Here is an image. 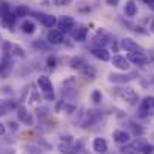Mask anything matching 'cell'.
<instances>
[{
  "label": "cell",
  "instance_id": "cell-1",
  "mask_svg": "<svg viewBox=\"0 0 154 154\" xmlns=\"http://www.w3.org/2000/svg\"><path fill=\"white\" fill-rule=\"evenodd\" d=\"M36 85L38 88L41 89L42 95H44V100L47 101H54L56 95H54V88H53V83L50 80V77L45 75V74H41L38 79H36Z\"/></svg>",
  "mask_w": 154,
  "mask_h": 154
},
{
  "label": "cell",
  "instance_id": "cell-2",
  "mask_svg": "<svg viewBox=\"0 0 154 154\" xmlns=\"http://www.w3.org/2000/svg\"><path fill=\"white\" fill-rule=\"evenodd\" d=\"M115 95L119 97V98H121L122 101H125L127 104H131V106L137 104V101H139V95H137V92H136L133 88H130V86H121V88H116Z\"/></svg>",
  "mask_w": 154,
  "mask_h": 154
},
{
  "label": "cell",
  "instance_id": "cell-3",
  "mask_svg": "<svg viewBox=\"0 0 154 154\" xmlns=\"http://www.w3.org/2000/svg\"><path fill=\"white\" fill-rule=\"evenodd\" d=\"M154 115V95H146L139 101L137 106V116L139 118H148Z\"/></svg>",
  "mask_w": 154,
  "mask_h": 154
},
{
  "label": "cell",
  "instance_id": "cell-4",
  "mask_svg": "<svg viewBox=\"0 0 154 154\" xmlns=\"http://www.w3.org/2000/svg\"><path fill=\"white\" fill-rule=\"evenodd\" d=\"M15 112H17V118H18V121L21 124H24L27 127H33L35 125V115L30 113V110L24 104H18Z\"/></svg>",
  "mask_w": 154,
  "mask_h": 154
},
{
  "label": "cell",
  "instance_id": "cell-5",
  "mask_svg": "<svg viewBox=\"0 0 154 154\" xmlns=\"http://www.w3.org/2000/svg\"><path fill=\"white\" fill-rule=\"evenodd\" d=\"M148 142L143 139V137H134L133 140H130L128 143H125L122 148H121V152L122 154H136V152H140L142 148L146 145Z\"/></svg>",
  "mask_w": 154,
  "mask_h": 154
},
{
  "label": "cell",
  "instance_id": "cell-6",
  "mask_svg": "<svg viewBox=\"0 0 154 154\" xmlns=\"http://www.w3.org/2000/svg\"><path fill=\"white\" fill-rule=\"evenodd\" d=\"M14 69V56L8 51H3V59L0 62V77H8Z\"/></svg>",
  "mask_w": 154,
  "mask_h": 154
},
{
  "label": "cell",
  "instance_id": "cell-7",
  "mask_svg": "<svg viewBox=\"0 0 154 154\" xmlns=\"http://www.w3.org/2000/svg\"><path fill=\"white\" fill-rule=\"evenodd\" d=\"M57 27L62 33H71L75 29V20L69 15H60L57 20Z\"/></svg>",
  "mask_w": 154,
  "mask_h": 154
},
{
  "label": "cell",
  "instance_id": "cell-8",
  "mask_svg": "<svg viewBox=\"0 0 154 154\" xmlns=\"http://www.w3.org/2000/svg\"><path fill=\"white\" fill-rule=\"evenodd\" d=\"M36 20L41 21V24L47 29H54L56 24H57V18L51 14H42V12H30Z\"/></svg>",
  "mask_w": 154,
  "mask_h": 154
},
{
  "label": "cell",
  "instance_id": "cell-9",
  "mask_svg": "<svg viewBox=\"0 0 154 154\" xmlns=\"http://www.w3.org/2000/svg\"><path fill=\"white\" fill-rule=\"evenodd\" d=\"M2 48H3V51L11 53L14 57H21V59L26 57V50L21 45H17V44H12L9 41H5V42H2Z\"/></svg>",
  "mask_w": 154,
  "mask_h": 154
},
{
  "label": "cell",
  "instance_id": "cell-10",
  "mask_svg": "<svg viewBox=\"0 0 154 154\" xmlns=\"http://www.w3.org/2000/svg\"><path fill=\"white\" fill-rule=\"evenodd\" d=\"M45 41L50 45H60V44H63L65 36H63V33L59 29H50L47 32V35H45Z\"/></svg>",
  "mask_w": 154,
  "mask_h": 154
},
{
  "label": "cell",
  "instance_id": "cell-11",
  "mask_svg": "<svg viewBox=\"0 0 154 154\" xmlns=\"http://www.w3.org/2000/svg\"><path fill=\"white\" fill-rule=\"evenodd\" d=\"M119 48L124 50L125 53H133V51H145L134 39L131 38H122L119 41Z\"/></svg>",
  "mask_w": 154,
  "mask_h": 154
},
{
  "label": "cell",
  "instance_id": "cell-12",
  "mask_svg": "<svg viewBox=\"0 0 154 154\" xmlns=\"http://www.w3.org/2000/svg\"><path fill=\"white\" fill-rule=\"evenodd\" d=\"M127 59L128 62H131L133 65H137V66H143L149 62V57L146 56L145 51H133V53H128L127 54Z\"/></svg>",
  "mask_w": 154,
  "mask_h": 154
},
{
  "label": "cell",
  "instance_id": "cell-13",
  "mask_svg": "<svg viewBox=\"0 0 154 154\" xmlns=\"http://www.w3.org/2000/svg\"><path fill=\"white\" fill-rule=\"evenodd\" d=\"M134 79L133 74H119V72H110L107 75V80L113 85H125Z\"/></svg>",
  "mask_w": 154,
  "mask_h": 154
},
{
  "label": "cell",
  "instance_id": "cell-14",
  "mask_svg": "<svg viewBox=\"0 0 154 154\" xmlns=\"http://www.w3.org/2000/svg\"><path fill=\"white\" fill-rule=\"evenodd\" d=\"M110 62H112V65H113L116 69H119V71H128V69H130V62H128V59H127L125 56H122V54H115V56H112Z\"/></svg>",
  "mask_w": 154,
  "mask_h": 154
},
{
  "label": "cell",
  "instance_id": "cell-15",
  "mask_svg": "<svg viewBox=\"0 0 154 154\" xmlns=\"http://www.w3.org/2000/svg\"><path fill=\"white\" fill-rule=\"evenodd\" d=\"M91 54H92L97 60H101V62H109V60L112 59V54H110V51H109L106 47H92Z\"/></svg>",
  "mask_w": 154,
  "mask_h": 154
},
{
  "label": "cell",
  "instance_id": "cell-16",
  "mask_svg": "<svg viewBox=\"0 0 154 154\" xmlns=\"http://www.w3.org/2000/svg\"><path fill=\"white\" fill-rule=\"evenodd\" d=\"M112 137H113V140H115L116 143L125 145V143H128V142L131 140V133L127 131V130L118 128V130H115V131L112 133Z\"/></svg>",
  "mask_w": 154,
  "mask_h": 154
},
{
  "label": "cell",
  "instance_id": "cell-17",
  "mask_svg": "<svg viewBox=\"0 0 154 154\" xmlns=\"http://www.w3.org/2000/svg\"><path fill=\"white\" fill-rule=\"evenodd\" d=\"M92 149L95 154H106L109 151V143L104 137H94L92 140Z\"/></svg>",
  "mask_w": 154,
  "mask_h": 154
},
{
  "label": "cell",
  "instance_id": "cell-18",
  "mask_svg": "<svg viewBox=\"0 0 154 154\" xmlns=\"http://www.w3.org/2000/svg\"><path fill=\"white\" fill-rule=\"evenodd\" d=\"M88 33H89V30L86 26H79L71 32V38L74 39V42H85L88 38Z\"/></svg>",
  "mask_w": 154,
  "mask_h": 154
},
{
  "label": "cell",
  "instance_id": "cell-19",
  "mask_svg": "<svg viewBox=\"0 0 154 154\" xmlns=\"http://www.w3.org/2000/svg\"><path fill=\"white\" fill-rule=\"evenodd\" d=\"M68 65H69L71 69H75L77 72H80V71L88 65V60H86L85 57H82V56H72V57L69 59Z\"/></svg>",
  "mask_w": 154,
  "mask_h": 154
},
{
  "label": "cell",
  "instance_id": "cell-20",
  "mask_svg": "<svg viewBox=\"0 0 154 154\" xmlns=\"http://www.w3.org/2000/svg\"><path fill=\"white\" fill-rule=\"evenodd\" d=\"M20 29L24 35H33L36 32V24L32 20H23L20 24Z\"/></svg>",
  "mask_w": 154,
  "mask_h": 154
},
{
  "label": "cell",
  "instance_id": "cell-21",
  "mask_svg": "<svg viewBox=\"0 0 154 154\" xmlns=\"http://www.w3.org/2000/svg\"><path fill=\"white\" fill-rule=\"evenodd\" d=\"M124 14L128 17V18H133L136 14H137V5L134 0H127L125 2V6H124Z\"/></svg>",
  "mask_w": 154,
  "mask_h": 154
},
{
  "label": "cell",
  "instance_id": "cell-22",
  "mask_svg": "<svg viewBox=\"0 0 154 154\" xmlns=\"http://www.w3.org/2000/svg\"><path fill=\"white\" fill-rule=\"evenodd\" d=\"M80 74L85 77V79H88L89 82H92V80H95V77H97V69L92 66V65H86L82 71H80Z\"/></svg>",
  "mask_w": 154,
  "mask_h": 154
},
{
  "label": "cell",
  "instance_id": "cell-23",
  "mask_svg": "<svg viewBox=\"0 0 154 154\" xmlns=\"http://www.w3.org/2000/svg\"><path fill=\"white\" fill-rule=\"evenodd\" d=\"M15 21H17V17L14 15V12H11L9 15H6L5 18H2V20H0V24H2V27H5V29H9V30H12V29H14V24H15Z\"/></svg>",
  "mask_w": 154,
  "mask_h": 154
},
{
  "label": "cell",
  "instance_id": "cell-24",
  "mask_svg": "<svg viewBox=\"0 0 154 154\" xmlns=\"http://www.w3.org/2000/svg\"><path fill=\"white\" fill-rule=\"evenodd\" d=\"M30 14V9H29V6H26V5H18L17 8H15V11H14V15L17 17V20L18 18H24V17H27Z\"/></svg>",
  "mask_w": 154,
  "mask_h": 154
},
{
  "label": "cell",
  "instance_id": "cell-25",
  "mask_svg": "<svg viewBox=\"0 0 154 154\" xmlns=\"http://www.w3.org/2000/svg\"><path fill=\"white\" fill-rule=\"evenodd\" d=\"M11 14V6L8 2H5V0H0V20L5 18L6 15Z\"/></svg>",
  "mask_w": 154,
  "mask_h": 154
},
{
  "label": "cell",
  "instance_id": "cell-26",
  "mask_svg": "<svg viewBox=\"0 0 154 154\" xmlns=\"http://www.w3.org/2000/svg\"><path fill=\"white\" fill-rule=\"evenodd\" d=\"M32 47L36 48V50H41V51H47L50 48V44L47 41H42V39H35L32 42Z\"/></svg>",
  "mask_w": 154,
  "mask_h": 154
},
{
  "label": "cell",
  "instance_id": "cell-27",
  "mask_svg": "<svg viewBox=\"0 0 154 154\" xmlns=\"http://www.w3.org/2000/svg\"><path fill=\"white\" fill-rule=\"evenodd\" d=\"M45 66H47L50 71H53V69L57 66V57H56L54 54H48V56L45 57Z\"/></svg>",
  "mask_w": 154,
  "mask_h": 154
},
{
  "label": "cell",
  "instance_id": "cell-28",
  "mask_svg": "<svg viewBox=\"0 0 154 154\" xmlns=\"http://www.w3.org/2000/svg\"><path fill=\"white\" fill-rule=\"evenodd\" d=\"M75 110H77V106H75L74 103H71V101H65V103H63V109H62L63 113H66V115H72Z\"/></svg>",
  "mask_w": 154,
  "mask_h": 154
},
{
  "label": "cell",
  "instance_id": "cell-29",
  "mask_svg": "<svg viewBox=\"0 0 154 154\" xmlns=\"http://www.w3.org/2000/svg\"><path fill=\"white\" fill-rule=\"evenodd\" d=\"M48 113H50V107L48 106H38L36 107V115H38V118H47L48 116Z\"/></svg>",
  "mask_w": 154,
  "mask_h": 154
},
{
  "label": "cell",
  "instance_id": "cell-30",
  "mask_svg": "<svg viewBox=\"0 0 154 154\" xmlns=\"http://www.w3.org/2000/svg\"><path fill=\"white\" fill-rule=\"evenodd\" d=\"M128 127L131 128V131H133V134H134L136 137H137V136H140V134L143 133V128H142L139 124H136L134 121H130V122H128Z\"/></svg>",
  "mask_w": 154,
  "mask_h": 154
},
{
  "label": "cell",
  "instance_id": "cell-31",
  "mask_svg": "<svg viewBox=\"0 0 154 154\" xmlns=\"http://www.w3.org/2000/svg\"><path fill=\"white\" fill-rule=\"evenodd\" d=\"M91 100H92L95 104H100V103L103 101V94H101V91H100V89H94V91L91 92Z\"/></svg>",
  "mask_w": 154,
  "mask_h": 154
},
{
  "label": "cell",
  "instance_id": "cell-32",
  "mask_svg": "<svg viewBox=\"0 0 154 154\" xmlns=\"http://www.w3.org/2000/svg\"><path fill=\"white\" fill-rule=\"evenodd\" d=\"M27 100H29V103H30V104H36V103H39V101H41V95H39V92H38L36 89H33Z\"/></svg>",
  "mask_w": 154,
  "mask_h": 154
},
{
  "label": "cell",
  "instance_id": "cell-33",
  "mask_svg": "<svg viewBox=\"0 0 154 154\" xmlns=\"http://www.w3.org/2000/svg\"><path fill=\"white\" fill-rule=\"evenodd\" d=\"M140 152H142V154H152V152H154V145H152V143H146V145L142 148Z\"/></svg>",
  "mask_w": 154,
  "mask_h": 154
},
{
  "label": "cell",
  "instance_id": "cell-34",
  "mask_svg": "<svg viewBox=\"0 0 154 154\" xmlns=\"http://www.w3.org/2000/svg\"><path fill=\"white\" fill-rule=\"evenodd\" d=\"M71 2L72 0H53V3L56 6H68V5H71Z\"/></svg>",
  "mask_w": 154,
  "mask_h": 154
},
{
  "label": "cell",
  "instance_id": "cell-35",
  "mask_svg": "<svg viewBox=\"0 0 154 154\" xmlns=\"http://www.w3.org/2000/svg\"><path fill=\"white\" fill-rule=\"evenodd\" d=\"M60 142L72 143V136H71V134H63V136H60Z\"/></svg>",
  "mask_w": 154,
  "mask_h": 154
},
{
  "label": "cell",
  "instance_id": "cell-36",
  "mask_svg": "<svg viewBox=\"0 0 154 154\" xmlns=\"http://www.w3.org/2000/svg\"><path fill=\"white\" fill-rule=\"evenodd\" d=\"M107 6H112V8H116L119 5V0H104Z\"/></svg>",
  "mask_w": 154,
  "mask_h": 154
},
{
  "label": "cell",
  "instance_id": "cell-37",
  "mask_svg": "<svg viewBox=\"0 0 154 154\" xmlns=\"http://www.w3.org/2000/svg\"><path fill=\"white\" fill-rule=\"evenodd\" d=\"M6 125H9V128H11V130H14V131H15V130H18V128H20V127H18V124H17V122H15V121H9V122H8V124H6Z\"/></svg>",
  "mask_w": 154,
  "mask_h": 154
},
{
  "label": "cell",
  "instance_id": "cell-38",
  "mask_svg": "<svg viewBox=\"0 0 154 154\" xmlns=\"http://www.w3.org/2000/svg\"><path fill=\"white\" fill-rule=\"evenodd\" d=\"M0 92H2V94H9V95H12L14 94V91H11V86H3L2 89H0Z\"/></svg>",
  "mask_w": 154,
  "mask_h": 154
},
{
  "label": "cell",
  "instance_id": "cell-39",
  "mask_svg": "<svg viewBox=\"0 0 154 154\" xmlns=\"http://www.w3.org/2000/svg\"><path fill=\"white\" fill-rule=\"evenodd\" d=\"M6 133V125L3 122H0V136H3Z\"/></svg>",
  "mask_w": 154,
  "mask_h": 154
},
{
  "label": "cell",
  "instance_id": "cell-40",
  "mask_svg": "<svg viewBox=\"0 0 154 154\" xmlns=\"http://www.w3.org/2000/svg\"><path fill=\"white\" fill-rule=\"evenodd\" d=\"M39 145H44V146H45L47 149H48V148H51V146H50V143H47V142H45L44 139H39Z\"/></svg>",
  "mask_w": 154,
  "mask_h": 154
},
{
  "label": "cell",
  "instance_id": "cell-41",
  "mask_svg": "<svg viewBox=\"0 0 154 154\" xmlns=\"http://www.w3.org/2000/svg\"><path fill=\"white\" fill-rule=\"evenodd\" d=\"M148 6H149L151 11H154V0H149V2H148Z\"/></svg>",
  "mask_w": 154,
  "mask_h": 154
},
{
  "label": "cell",
  "instance_id": "cell-42",
  "mask_svg": "<svg viewBox=\"0 0 154 154\" xmlns=\"http://www.w3.org/2000/svg\"><path fill=\"white\" fill-rule=\"evenodd\" d=\"M79 11H80V12H89L91 8H89V6H88V8H79Z\"/></svg>",
  "mask_w": 154,
  "mask_h": 154
},
{
  "label": "cell",
  "instance_id": "cell-43",
  "mask_svg": "<svg viewBox=\"0 0 154 154\" xmlns=\"http://www.w3.org/2000/svg\"><path fill=\"white\" fill-rule=\"evenodd\" d=\"M149 30L154 33V20H152V21H151V24H149Z\"/></svg>",
  "mask_w": 154,
  "mask_h": 154
},
{
  "label": "cell",
  "instance_id": "cell-44",
  "mask_svg": "<svg viewBox=\"0 0 154 154\" xmlns=\"http://www.w3.org/2000/svg\"><path fill=\"white\" fill-rule=\"evenodd\" d=\"M0 42H2V36H0Z\"/></svg>",
  "mask_w": 154,
  "mask_h": 154
},
{
  "label": "cell",
  "instance_id": "cell-45",
  "mask_svg": "<svg viewBox=\"0 0 154 154\" xmlns=\"http://www.w3.org/2000/svg\"><path fill=\"white\" fill-rule=\"evenodd\" d=\"M145 2H146V3H148V2H149V0H145Z\"/></svg>",
  "mask_w": 154,
  "mask_h": 154
}]
</instances>
